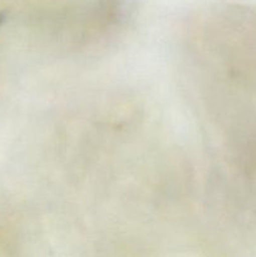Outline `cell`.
<instances>
[{"mask_svg":"<svg viewBox=\"0 0 256 257\" xmlns=\"http://www.w3.org/2000/svg\"><path fill=\"white\" fill-rule=\"evenodd\" d=\"M5 18H7V14L5 13H0V25L5 22Z\"/></svg>","mask_w":256,"mask_h":257,"instance_id":"obj_1","label":"cell"}]
</instances>
